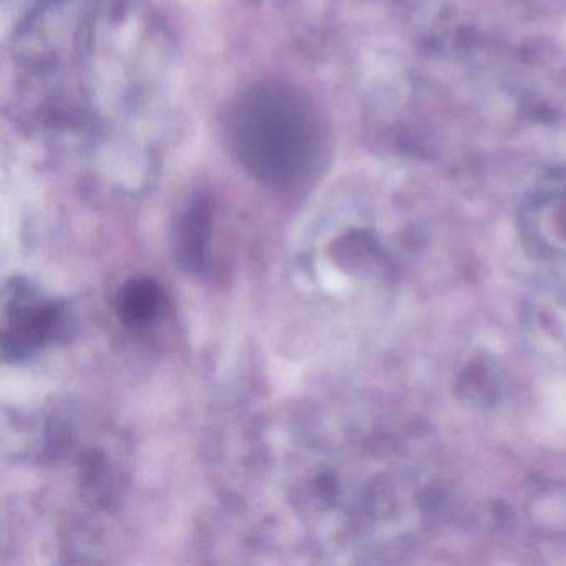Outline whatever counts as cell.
Here are the masks:
<instances>
[{
  "label": "cell",
  "mask_w": 566,
  "mask_h": 566,
  "mask_svg": "<svg viewBox=\"0 0 566 566\" xmlns=\"http://www.w3.org/2000/svg\"><path fill=\"white\" fill-rule=\"evenodd\" d=\"M69 313L61 301L42 297L25 281L12 280L2 309V354L8 362H21L64 338Z\"/></svg>",
  "instance_id": "cell-1"
},
{
  "label": "cell",
  "mask_w": 566,
  "mask_h": 566,
  "mask_svg": "<svg viewBox=\"0 0 566 566\" xmlns=\"http://www.w3.org/2000/svg\"><path fill=\"white\" fill-rule=\"evenodd\" d=\"M163 291L150 276L131 278L116 293L115 307L118 319L132 329H144L154 325L163 309Z\"/></svg>",
  "instance_id": "cell-2"
},
{
  "label": "cell",
  "mask_w": 566,
  "mask_h": 566,
  "mask_svg": "<svg viewBox=\"0 0 566 566\" xmlns=\"http://www.w3.org/2000/svg\"><path fill=\"white\" fill-rule=\"evenodd\" d=\"M173 258L183 273H206L210 264V233L208 223L203 216H192L178 229Z\"/></svg>",
  "instance_id": "cell-3"
}]
</instances>
